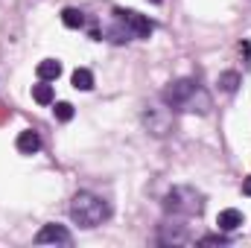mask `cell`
Segmentation results:
<instances>
[{
    "mask_svg": "<svg viewBox=\"0 0 251 248\" xmlns=\"http://www.w3.org/2000/svg\"><path fill=\"white\" fill-rule=\"evenodd\" d=\"M161 99L173 111H187V114H210L213 99L210 94L196 82V79H176L161 91Z\"/></svg>",
    "mask_w": 251,
    "mask_h": 248,
    "instance_id": "6da1fadb",
    "label": "cell"
},
{
    "mask_svg": "<svg viewBox=\"0 0 251 248\" xmlns=\"http://www.w3.org/2000/svg\"><path fill=\"white\" fill-rule=\"evenodd\" d=\"M70 219H73L79 228H97V225H102V222L111 219V204H108L102 196L82 190V193H76L73 201H70Z\"/></svg>",
    "mask_w": 251,
    "mask_h": 248,
    "instance_id": "7a4b0ae2",
    "label": "cell"
},
{
    "mask_svg": "<svg viewBox=\"0 0 251 248\" xmlns=\"http://www.w3.org/2000/svg\"><path fill=\"white\" fill-rule=\"evenodd\" d=\"M152 32H155V24L146 15H140L134 9H114V24L102 35L117 41V44H123L128 38H149Z\"/></svg>",
    "mask_w": 251,
    "mask_h": 248,
    "instance_id": "3957f363",
    "label": "cell"
},
{
    "mask_svg": "<svg viewBox=\"0 0 251 248\" xmlns=\"http://www.w3.org/2000/svg\"><path fill=\"white\" fill-rule=\"evenodd\" d=\"M164 210L170 216H199L204 210V196L196 187L178 184L164 196Z\"/></svg>",
    "mask_w": 251,
    "mask_h": 248,
    "instance_id": "277c9868",
    "label": "cell"
},
{
    "mask_svg": "<svg viewBox=\"0 0 251 248\" xmlns=\"http://www.w3.org/2000/svg\"><path fill=\"white\" fill-rule=\"evenodd\" d=\"M143 123L155 137H167L173 131V114L167 108H146L143 111Z\"/></svg>",
    "mask_w": 251,
    "mask_h": 248,
    "instance_id": "5b68a950",
    "label": "cell"
},
{
    "mask_svg": "<svg viewBox=\"0 0 251 248\" xmlns=\"http://www.w3.org/2000/svg\"><path fill=\"white\" fill-rule=\"evenodd\" d=\"M35 246H73V237H70V231L64 225L50 222L35 234Z\"/></svg>",
    "mask_w": 251,
    "mask_h": 248,
    "instance_id": "8992f818",
    "label": "cell"
},
{
    "mask_svg": "<svg viewBox=\"0 0 251 248\" xmlns=\"http://www.w3.org/2000/svg\"><path fill=\"white\" fill-rule=\"evenodd\" d=\"M158 243H164V246H181V243H187V225H181V222H167V225H161Z\"/></svg>",
    "mask_w": 251,
    "mask_h": 248,
    "instance_id": "52a82bcc",
    "label": "cell"
},
{
    "mask_svg": "<svg viewBox=\"0 0 251 248\" xmlns=\"http://www.w3.org/2000/svg\"><path fill=\"white\" fill-rule=\"evenodd\" d=\"M15 146H18V152H21V155H35V152L41 149V134H38V131H32V128H24V131L18 134Z\"/></svg>",
    "mask_w": 251,
    "mask_h": 248,
    "instance_id": "ba28073f",
    "label": "cell"
},
{
    "mask_svg": "<svg viewBox=\"0 0 251 248\" xmlns=\"http://www.w3.org/2000/svg\"><path fill=\"white\" fill-rule=\"evenodd\" d=\"M216 225H219V231L231 234V231H237V228L243 225V213H240L237 207H225V210L216 216Z\"/></svg>",
    "mask_w": 251,
    "mask_h": 248,
    "instance_id": "9c48e42d",
    "label": "cell"
},
{
    "mask_svg": "<svg viewBox=\"0 0 251 248\" xmlns=\"http://www.w3.org/2000/svg\"><path fill=\"white\" fill-rule=\"evenodd\" d=\"M35 73H38L41 82H56V79L62 76V62H56V59H44V62H38Z\"/></svg>",
    "mask_w": 251,
    "mask_h": 248,
    "instance_id": "30bf717a",
    "label": "cell"
},
{
    "mask_svg": "<svg viewBox=\"0 0 251 248\" xmlns=\"http://www.w3.org/2000/svg\"><path fill=\"white\" fill-rule=\"evenodd\" d=\"M62 24L67 29H82V26H85V12L67 6V9H62Z\"/></svg>",
    "mask_w": 251,
    "mask_h": 248,
    "instance_id": "8fae6325",
    "label": "cell"
},
{
    "mask_svg": "<svg viewBox=\"0 0 251 248\" xmlns=\"http://www.w3.org/2000/svg\"><path fill=\"white\" fill-rule=\"evenodd\" d=\"M70 82H73L76 91H91V88H94V73H91L88 67H76L73 76H70Z\"/></svg>",
    "mask_w": 251,
    "mask_h": 248,
    "instance_id": "7c38bea8",
    "label": "cell"
},
{
    "mask_svg": "<svg viewBox=\"0 0 251 248\" xmlns=\"http://www.w3.org/2000/svg\"><path fill=\"white\" fill-rule=\"evenodd\" d=\"M32 99H35L38 105H53V99H56V94H53V85H47V82H38V85H32Z\"/></svg>",
    "mask_w": 251,
    "mask_h": 248,
    "instance_id": "4fadbf2b",
    "label": "cell"
},
{
    "mask_svg": "<svg viewBox=\"0 0 251 248\" xmlns=\"http://www.w3.org/2000/svg\"><path fill=\"white\" fill-rule=\"evenodd\" d=\"M216 85H219L225 94H234V91L240 88V73H237V70H225V73H219Z\"/></svg>",
    "mask_w": 251,
    "mask_h": 248,
    "instance_id": "5bb4252c",
    "label": "cell"
},
{
    "mask_svg": "<svg viewBox=\"0 0 251 248\" xmlns=\"http://www.w3.org/2000/svg\"><path fill=\"white\" fill-rule=\"evenodd\" d=\"M53 114H56V120H59V123H70L76 111H73V105H70V102H56Z\"/></svg>",
    "mask_w": 251,
    "mask_h": 248,
    "instance_id": "9a60e30c",
    "label": "cell"
},
{
    "mask_svg": "<svg viewBox=\"0 0 251 248\" xmlns=\"http://www.w3.org/2000/svg\"><path fill=\"white\" fill-rule=\"evenodd\" d=\"M231 240L225 237V234H210V237H201L196 246H228Z\"/></svg>",
    "mask_w": 251,
    "mask_h": 248,
    "instance_id": "2e32d148",
    "label": "cell"
},
{
    "mask_svg": "<svg viewBox=\"0 0 251 248\" xmlns=\"http://www.w3.org/2000/svg\"><path fill=\"white\" fill-rule=\"evenodd\" d=\"M240 53H243L246 59H251V44H249V41H243V44H240Z\"/></svg>",
    "mask_w": 251,
    "mask_h": 248,
    "instance_id": "e0dca14e",
    "label": "cell"
},
{
    "mask_svg": "<svg viewBox=\"0 0 251 248\" xmlns=\"http://www.w3.org/2000/svg\"><path fill=\"white\" fill-rule=\"evenodd\" d=\"M243 193L251 196V175H249V178H243Z\"/></svg>",
    "mask_w": 251,
    "mask_h": 248,
    "instance_id": "ac0fdd59",
    "label": "cell"
},
{
    "mask_svg": "<svg viewBox=\"0 0 251 248\" xmlns=\"http://www.w3.org/2000/svg\"><path fill=\"white\" fill-rule=\"evenodd\" d=\"M149 3H164V0H149Z\"/></svg>",
    "mask_w": 251,
    "mask_h": 248,
    "instance_id": "d6986e66",
    "label": "cell"
}]
</instances>
